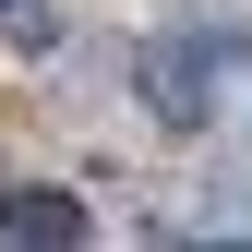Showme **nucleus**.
Instances as JSON below:
<instances>
[{
  "label": "nucleus",
  "mask_w": 252,
  "mask_h": 252,
  "mask_svg": "<svg viewBox=\"0 0 252 252\" xmlns=\"http://www.w3.org/2000/svg\"><path fill=\"white\" fill-rule=\"evenodd\" d=\"M216 72H228V36H204V48H144V96L192 132V120L216 108Z\"/></svg>",
  "instance_id": "obj_1"
},
{
  "label": "nucleus",
  "mask_w": 252,
  "mask_h": 252,
  "mask_svg": "<svg viewBox=\"0 0 252 252\" xmlns=\"http://www.w3.org/2000/svg\"><path fill=\"white\" fill-rule=\"evenodd\" d=\"M0 240H24V252L84 240V204H72V192H0Z\"/></svg>",
  "instance_id": "obj_2"
}]
</instances>
